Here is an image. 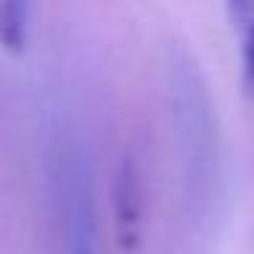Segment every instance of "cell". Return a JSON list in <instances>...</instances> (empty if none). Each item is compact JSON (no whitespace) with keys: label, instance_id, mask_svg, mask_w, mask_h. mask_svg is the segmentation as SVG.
I'll list each match as a JSON object with an SVG mask.
<instances>
[{"label":"cell","instance_id":"cell-1","mask_svg":"<svg viewBox=\"0 0 254 254\" xmlns=\"http://www.w3.org/2000/svg\"><path fill=\"white\" fill-rule=\"evenodd\" d=\"M172 96H175V118L181 145L186 148V167L191 178H197L205 189L210 178V164L216 159V131L210 107L205 99V85L199 82V74L186 58L172 61Z\"/></svg>","mask_w":254,"mask_h":254},{"label":"cell","instance_id":"cell-2","mask_svg":"<svg viewBox=\"0 0 254 254\" xmlns=\"http://www.w3.org/2000/svg\"><path fill=\"white\" fill-rule=\"evenodd\" d=\"M115 224L118 238L126 249L139 243V224H142V199H139V181L128 161H123L115 183Z\"/></svg>","mask_w":254,"mask_h":254},{"label":"cell","instance_id":"cell-3","mask_svg":"<svg viewBox=\"0 0 254 254\" xmlns=\"http://www.w3.org/2000/svg\"><path fill=\"white\" fill-rule=\"evenodd\" d=\"M227 11H230V19L238 33L243 96L254 104V0H232Z\"/></svg>","mask_w":254,"mask_h":254},{"label":"cell","instance_id":"cell-4","mask_svg":"<svg viewBox=\"0 0 254 254\" xmlns=\"http://www.w3.org/2000/svg\"><path fill=\"white\" fill-rule=\"evenodd\" d=\"M68 254H96L93 219L88 205V186L85 178L74 175L71 183V210H68Z\"/></svg>","mask_w":254,"mask_h":254},{"label":"cell","instance_id":"cell-5","mask_svg":"<svg viewBox=\"0 0 254 254\" xmlns=\"http://www.w3.org/2000/svg\"><path fill=\"white\" fill-rule=\"evenodd\" d=\"M28 3H0V41L8 50H22L25 44V33H28Z\"/></svg>","mask_w":254,"mask_h":254}]
</instances>
